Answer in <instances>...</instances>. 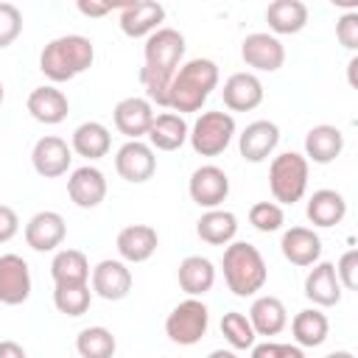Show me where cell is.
Instances as JSON below:
<instances>
[{
	"instance_id": "obj_1",
	"label": "cell",
	"mask_w": 358,
	"mask_h": 358,
	"mask_svg": "<svg viewBox=\"0 0 358 358\" xmlns=\"http://www.w3.org/2000/svg\"><path fill=\"white\" fill-rule=\"evenodd\" d=\"M143 56L145 64L140 67V84L145 90V101L157 106H168L171 78L185 56V36L176 28H157L145 39Z\"/></svg>"
},
{
	"instance_id": "obj_2",
	"label": "cell",
	"mask_w": 358,
	"mask_h": 358,
	"mask_svg": "<svg viewBox=\"0 0 358 358\" xmlns=\"http://www.w3.org/2000/svg\"><path fill=\"white\" fill-rule=\"evenodd\" d=\"M215 87H218V64L213 59H190L179 64V70L171 78L168 106L176 115L199 112Z\"/></svg>"
},
{
	"instance_id": "obj_3",
	"label": "cell",
	"mask_w": 358,
	"mask_h": 358,
	"mask_svg": "<svg viewBox=\"0 0 358 358\" xmlns=\"http://www.w3.org/2000/svg\"><path fill=\"white\" fill-rule=\"evenodd\" d=\"M92 59H95V45L81 34H67V36L50 39L42 48L39 70L53 84H62V81H70V78L81 76L84 70H90Z\"/></svg>"
},
{
	"instance_id": "obj_4",
	"label": "cell",
	"mask_w": 358,
	"mask_h": 358,
	"mask_svg": "<svg viewBox=\"0 0 358 358\" xmlns=\"http://www.w3.org/2000/svg\"><path fill=\"white\" fill-rule=\"evenodd\" d=\"M221 268H224V280L227 288L235 296H252L266 285L268 268L263 255L257 252V246L246 243V241H235L227 243L224 257H221Z\"/></svg>"
},
{
	"instance_id": "obj_5",
	"label": "cell",
	"mask_w": 358,
	"mask_h": 358,
	"mask_svg": "<svg viewBox=\"0 0 358 358\" xmlns=\"http://www.w3.org/2000/svg\"><path fill=\"white\" fill-rule=\"evenodd\" d=\"M308 159L296 151H285L271 159L268 165V187L274 201L280 204H294L305 196L308 190Z\"/></svg>"
},
{
	"instance_id": "obj_6",
	"label": "cell",
	"mask_w": 358,
	"mask_h": 358,
	"mask_svg": "<svg viewBox=\"0 0 358 358\" xmlns=\"http://www.w3.org/2000/svg\"><path fill=\"white\" fill-rule=\"evenodd\" d=\"M235 137V117L229 112L213 109V112H201L193 123V129L187 131V140L193 145L196 154L201 157H218L229 148Z\"/></svg>"
},
{
	"instance_id": "obj_7",
	"label": "cell",
	"mask_w": 358,
	"mask_h": 358,
	"mask_svg": "<svg viewBox=\"0 0 358 358\" xmlns=\"http://www.w3.org/2000/svg\"><path fill=\"white\" fill-rule=\"evenodd\" d=\"M210 327V310L201 299L196 296H187L182 299L165 319V333L173 344H182V347H193L204 338Z\"/></svg>"
},
{
	"instance_id": "obj_8",
	"label": "cell",
	"mask_w": 358,
	"mask_h": 358,
	"mask_svg": "<svg viewBox=\"0 0 358 358\" xmlns=\"http://www.w3.org/2000/svg\"><path fill=\"white\" fill-rule=\"evenodd\" d=\"M115 171L120 173V179H126L131 185L148 182L157 171L154 148L143 140H126L115 154Z\"/></svg>"
},
{
	"instance_id": "obj_9",
	"label": "cell",
	"mask_w": 358,
	"mask_h": 358,
	"mask_svg": "<svg viewBox=\"0 0 358 358\" xmlns=\"http://www.w3.org/2000/svg\"><path fill=\"white\" fill-rule=\"evenodd\" d=\"M241 59L246 67L260 70V73H277L285 62V48L274 34L255 31L241 42Z\"/></svg>"
},
{
	"instance_id": "obj_10",
	"label": "cell",
	"mask_w": 358,
	"mask_h": 358,
	"mask_svg": "<svg viewBox=\"0 0 358 358\" xmlns=\"http://www.w3.org/2000/svg\"><path fill=\"white\" fill-rule=\"evenodd\" d=\"M187 193L199 207L218 210V204L229 196V176L218 165H201L190 173Z\"/></svg>"
},
{
	"instance_id": "obj_11",
	"label": "cell",
	"mask_w": 358,
	"mask_h": 358,
	"mask_svg": "<svg viewBox=\"0 0 358 358\" xmlns=\"http://www.w3.org/2000/svg\"><path fill=\"white\" fill-rule=\"evenodd\" d=\"M70 159H73V148L62 137H56V134L39 137L34 151H31V165H34V171L42 179L64 176L67 168H70Z\"/></svg>"
},
{
	"instance_id": "obj_12",
	"label": "cell",
	"mask_w": 358,
	"mask_h": 358,
	"mask_svg": "<svg viewBox=\"0 0 358 358\" xmlns=\"http://www.w3.org/2000/svg\"><path fill=\"white\" fill-rule=\"evenodd\" d=\"M31 296V271L20 255H0V302L22 305Z\"/></svg>"
},
{
	"instance_id": "obj_13",
	"label": "cell",
	"mask_w": 358,
	"mask_h": 358,
	"mask_svg": "<svg viewBox=\"0 0 358 358\" xmlns=\"http://www.w3.org/2000/svg\"><path fill=\"white\" fill-rule=\"evenodd\" d=\"M67 196L76 207L92 210L106 199V176L95 165H81L67 179Z\"/></svg>"
},
{
	"instance_id": "obj_14",
	"label": "cell",
	"mask_w": 358,
	"mask_h": 358,
	"mask_svg": "<svg viewBox=\"0 0 358 358\" xmlns=\"http://www.w3.org/2000/svg\"><path fill=\"white\" fill-rule=\"evenodd\" d=\"M112 120H115V129L120 134H126L129 140H140L143 134H148V129L154 123V106L145 98L131 95V98L117 101Z\"/></svg>"
},
{
	"instance_id": "obj_15",
	"label": "cell",
	"mask_w": 358,
	"mask_h": 358,
	"mask_svg": "<svg viewBox=\"0 0 358 358\" xmlns=\"http://www.w3.org/2000/svg\"><path fill=\"white\" fill-rule=\"evenodd\" d=\"M64 235H67V224L56 210H42L31 215V221L25 224V243L34 252H53L56 246H62Z\"/></svg>"
},
{
	"instance_id": "obj_16",
	"label": "cell",
	"mask_w": 358,
	"mask_h": 358,
	"mask_svg": "<svg viewBox=\"0 0 358 358\" xmlns=\"http://www.w3.org/2000/svg\"><path fill=\"white\" fill-rule=\"evenodd\" d=\"M131 291V271L123 260H101L92 268V294L106 302L126 299Z\"/></svg>"
},
{
	"instance_id": "obj_17",
	"label": "cell",
	"mask_w": 358,
	"mask_h": 358,
	"mask_svg": "<svg viewBox=\"0 0 358 358\" xmlns=\"http://www.w3.org/2000/svg\"><path fill=\"white\" fill-rule=\"evenodd\" d=\"M280 143V129L271 120H255L238 134V151L246 162H263Z\"/></svg>"
},
{
	"instance_id": "obj_18",
	"label": "cell",
	"mask_w": 358,
	"mask_h": 358,
	"mask_svg": "<svg viewBox=\"0 0 358 358\" xmlns=\"http://www.w3.org/2000/svg\"><path fill=\"white\" fill-rule=\"evenodd\" d=\"M157 229L148 227V224H129L117 232V255L123 263H145L154 252H157Z\"/></svg>"
},
{
	"instance_id": "obj_19",
	"label": "cell",
	"mask_w": 358,
	"mask_h": 358,
	"mask_svg": "<svg viewBox=\"0 0 358 358\" xmlns=\"http://www.w3.org/2000/svg\"><path fill=\"white\" fill-rule=\"evenodd\" d=\"M165 20V8L159 3L151 0H140V3H126L120 6V31L131 39L140 36H151L159 22Z\"/></svg>"
},
{
	"instance_id": "obj_20",
	"label": "cell",
	"mask_w": 358,
	"mask_h": 358,
	"mask_svg": "<svg viewBox=\"0 0 358 358\" xmlns=\"http://www.w3.org/2000/svg\"><path fill=\"white\" fill-rule=\"evenodd\" d=\"M224 106L232 112H252L263 103V84L255 73H232L224 81Z\"/></svg>"
},
{
	"instance_id": "obj_21",
	"label": "cell",
	"mask_w": 358,
	"mask_h": 358,
	"mask_svg": "<svg viewBox=\"0 0 358 358\" xmlns=\"http://www.w3.org/2000/svg\"><path fill=\"white\" fill-rule=\"evenodd\" d=\"M280 249L291 266H313L322 257V238L308 227H291L282 232Z\"/></svg>"
},
{
	"instance_id": "obj_22",
	"label": "cell",
	"mask_w": 358,
	"mask_h": 358,
	"mask_svg": "<svg viewBox=\"0 0 358 358\" xmlns=\"http://www.w3.org/2000/svg\"><path fill=\"white\" fill-rule=\"evenodd\" d=\"M305 296L316 305V308H333L341 302V282L336 277V266L322 260L313 263V268L305 277Z\"/></svg>"
},
{
	"instance_id": "obj_23",
	"label": "cell",
	"mask_w": 358,
	"mask_h": 358,
	"mask_svg": "<svg viewBox=\"0 0 358 358\" xmlns=\"http://www.w3.org/2000/svg\"><path fill=\"white\" fill-rule=\"evenodd\" d=\"M344 151V134L338 126L330 123H319L305 134V159L316 162V165H330L333 159H338V154Z\"/></svg>"
},
{
	"instance_id": "obj_24",
	"label": "cell",
	"mask_w": 358,
	"mask_h": 358,
	"mask_svg": "<svg viewBox=\"0 0 358 358\" xmlns=\"http://www.w3.org/2000/svg\"><path fill=\"white\" fill-rule=\"evenodd\" d=\"M25 106H28L31 117L39 120V123H45V126H56V123H62V120L67 117V112H70V101H67V95H64L62 90H56V87H50V84H48V87H36V90H31Z\"/></svg>"
},
{
	"instance_id": "obj_25",
	"label": "cell",
	"mask_w": 358,
	"mask_h": 358,
	"mask_svg": "<svg viewBox=\"0 0 358 358\" xmlns=\"http://www.w3.org/2000/svg\"><path fill=\"white\" fill-rule=\"evenodd\" d=\"M249 324L255 330V336H277L285 330L288 324V310L282 305V299L266 294V296H257L249 308Z\"/></svg>"
},
{
	"instance_id": "obj_26",
	"label": "cell",
	"mask_w": 358,
	"mask_h": 358,
	"mask_svg": "<svg viewBox=\"0 0 358 358\" xmlns=\"http://www.w3.org/2000/svg\"><path fill=\"white\" fill-rule=\"evenodd\" d=\"M305 215L313 227H336L347 215V201L338 190L322 187V190H313V196L308 199Z\"/></svg>"
},
{
	"instance_id": "obj_27",
	"label": "cell",
	"mask_w": 358,
	"mask_h": 358,
	"mask_svg": "<svg viewBox=\"0 0 358 358\" xmlns=\"http://www.w3.org/2000/svg\"><path fill=\"white\" fill-rule=\"evenodd\" d=\"M187 123L182 115L176 112H162V115H154V123L148 129V143L151 148L157 151H176L185 145L187 140Z\"/></svg>"
},
{
	"instance_id": "obj_28",
	"label": "cell",
	"mask_w": 358,
	"mask_h": 358,
	"mask_svg": "<svg viewBox=\"0 0 358 358\" xmlns=\"http://www.w3.org/2000/svg\"><path fill=\"white\" fill-rule=\"evenodd\" d=\"M179 288L187 294V296H201V294H207L213 285H215V268H213V263L207 260V257H201V255H190V257H185L182 263H179Z\"/></svg>"
},
{
	"instance_id": "obj_29",
	"label": "cell",
	"mask_w": 358,
	"mask_h": 358,
	"mask_svg": "<svg viewBox=\"0 0 358 358\" xmlns=\"http://www.w3.org/2000/svg\"><path fill=\"white\" fill-rule=\"evenodd\" d=\"M266 22L277 34H299L308 25V6L302 0H274L266 8Z\"/></svg>"
},
{
	"instance_id": "obj_30",
	"label": "cell",
	"mask_w": 358,
	"mask_h": 358,
	"mask_svg": "<svg viewBox=\"0 0 358 358\" xmlns=\"http://www.w3.org/2000/svg\"><path fill=\"white\" fill-rule=\"evenodd\" d=\"M70 148H73L78 157H84V159H101V157H106L109 148H112L109 129H106L103 123H98V120L81 123V126H76V131H73Z\"/></svg>"
},
{
	"instance_id": "obj_31",
	"label": "cell",
	"mask_w": 358,
	"mask_h": 358,
	"mask_svg": "<svg viewBox=\"0 0 358 358\" xmlns=\"http://www.w3.org/2000/svg\"><path fill=\"white\" fill-rule=\"evenodd\" d=\"M238 232V218L229 210H207L196 221V235L210 246H227L232 243Z\"/></svg>"
},
{
	"instance_id": "obj_32",
	"label": "cell",
	"mask_w": 358,
	"mask_h": 358,
	"mask_svg": "<svg viewBox=\"0 0 358 358\" xmlns=\"http://www.w3.org/2000/svg\"><path fill=\"white\" fill-rule=\"evenodd\" d=\"M50 277L56 285H87L90 260L78 249H62L50 260Z\"/></svg>"
},
{
	"instance_id": "obj_33",
	"label": "cell",
	"mask_w": 358,
	"mask_h": 358,
	"mask_svg": "<svg viewBox=\"0 0 358 358\" xmlns=\"http://www.w3.org/2000/svg\"><path fill=\"white\" fill-rule=\"evenodd\" d=\"M291 333H294L296 347H319V344H324V338L330 333V322L319 308H305L294 316Z\"/></svg>"
},
{
	"instance_id": "obj_34",
	"label": "cell",
	"mask_w": 358,
	"mask_h": 358,
	"mask_svg": "<svg viewBox=\"0 0 358 358\" xmlns=\"http://www.w3.org/2000/svg\"><path fill=\"white\" fill-rule=\"evenodd\" d=\"M76 350L81 358H112L117 350V341L112 336V330L95 324V327H84L76 338Z\"/></svg>"
},
{
	"instance_id": "obj_35",
	"label": "cell",
	"mask_w": 358,
	"mask_h": 358,
	"mask_svg": "<svg viewBox=\"0 0 358 358\" xmlns=\"http://www.w3.org/2000/svg\"><path fill=\"white\" fill-rule=\"evenodd\" d=\"M92 291L90 285H56L53 291V305L64 316H81L90 310Z\"/></svg>"
},
{
	"instance_id": "obj_36",
	"label": "cell",
	"mask_w": 358,
	"mask_h": 358,
	"mask_svg": "<svg viewBox=\"0 0 358 358\" xmlns=\"http://www.w3.org/2000/svg\"><path fill=\"white\" fill-rule=\"evenodd\" d=\"M221 336L227 338V344L232 350H249V347H255V338H257L255 330H252V324H249V319L243 313H238V310L224 313V319H221Z\"/></svg>"
},
{
	"instance_id": "obj_37",
	"label": "cell",
	"mask_w": 358,
	"mask_h": 358,
	"mask_svg": "<svg viewBox=\"0 0 358 358\" xmlns=\"http://www.w3.org/2000/svg\"><path fill=\"white\" fill-rule=\"evenodd\" d=\"M282 221H285V215L277 201H257L249 207V224L257 232H277L282 227Z\"/></svg>"
},
{
	"instance_id": "obj_38",
	"label": "cell",
	"mask_w": 358,
	"mask_h": 358,
	"mask_svg": "<svg viewBox=\"0 0 358 358\" xmlns=\"http://www.w3.org/2000/svg\"><path fill=\"white\" fill-rule=\"evenodd\" d=\"M22 34V11L14 3H0V50Z\"/></svg>"
},
{
	"instance_id": "obj_39",
	"label": "cell",
	"mask_w": 358,
	"mask_h": 358,
	"mask_svg": "<svg viewBox=\"0 0 358 358\" xmlns=\"http://www.w3.org/2000/svg\"><path fill=\"white\" fill-rule=\"evenodd\" d=\"M333 266H336V277H338L341 288L355 291L358 288V249H347L338 257V263H333Z\"/></svg>"
},
{
	"instance_id": "obj_40",
	"label": "cell",
	"mask_w": 358,
	"mask_h": 358,
	"mask_svg": "<svg viewBox=\"0 0 358 358\" xmlns=\"http://www.w3.org/2000/svg\"><path fill=\"white\" fill-rule=\"evenodd\" d=\"M336 39L347 48L355 50L358 48V11H347L336 20Z\"/></svg>"
},
{
	"instance_id": "obj_41",
	"label": "cell",
	"mask_w": 358,
	"mask_h": 358,
	"mask_svg": "<svg viewBox=\"0 0 358 358\" xmlns=\"http://www.w3.org/2000/svg\"><path fill=\"white\" fill-rule=\"evenodd\" d=\"M20 232V218L8 204H0V243H8Z\"/></svg>"
},
{
	"instance_id": "obj_42",
	"label": "cell",
	"mask_w": 358,
	"mask_h": 358,
	"mask_svg": "<svg viewBox=\"0 0 358 358\" xmlns=\"http://www.w3.org/2000/svg\"><path fill=\"white\" fill-rule=\"evenodd\" d=\"M76 8L84 14V17H103L112 11V3H98V0H78Z\"/></svg>"
},
{
	"instance_id": "obj_43",
	"label": "cell",
	"mask_w": 358,
	"mask_h": 358,
	"mask_svg": "<svg viewBox=\"0 0 358 358\" xmlns=\"http://www.w3.org/2000/svg\"><path fill=\"white\" fill-rule=\"evenodd\" d=\"M0 358H28L17 341H0Z\"/></svg>"
},
{
	"instance_id": "obj_44",
	"label": "cell",
	"mask_w": 358,
	"mask_h": 358,
	"mask_svg": "<svg viewBox=\"0 0 358 358\" xmlns=\"http://www.w3.org/2000/svg\"><path fill=\"white\" fill-rule=\"evenodd\" d=\"M277 358H305V352H302V347H296V344H280Z\"/></svg>"
},
{
	"instance_id": "obj_45",
	"label": "cell",
	"mask_w": 358,
	"mask_h": 358,
	"mask_svg": "<svg viewBox=\"0 0 358 358\" xmlns=\"http://www.w3.org/2000/svg\"><path fill=\"white\" fill-rule=\"evenodd\" d=\"M207 358H238V355H235L232 350H213Z\"/></svg>"
},
{
	"instance_id": "obj_46",
	"label": "cell",
	"mask_w": 358,
	"mask_h": 358,
	"mask_svg": "<svg viewBox=\"0 0 358 358\" xmlns=\"http://www.w3.org/2000/svg\"><path fill=\"white\" fill-rule=\"evenodd\" d=\"M324 358H355L350 350H336V352H330V355H324Z\"/></svg>"
},
{
	"instance_id": "obj_47",
	"label": "cell",
	"mask_w": 358,
	"mask_h": 358,
	"mask_svg": "<svg viewBox=\"0 0 358 358\" xmlns=\"http://www.w3.org/2000/svg\"><path fill=\"white\" fill-rule=\"evenodd\" d=\"M0 103H3V81H0Z\"/></svg>"
}]
</instances>
